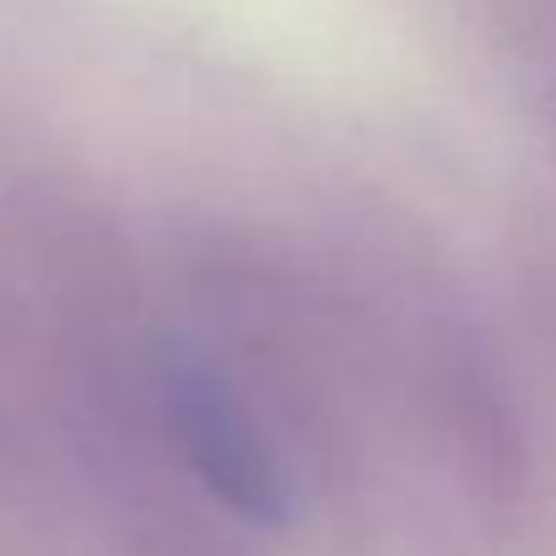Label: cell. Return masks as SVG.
<instances>
[{
	"instance_id": "1",
	"label": "cell",
	"mask_w": 556,
	"mask_h": 556,
	"mask_svg": "<svg viewBox=\"0 0 556 556\" xmlns=\"http://www.w3.org/2000/svg\"><path fill=\"white\" fill-rule=\"evenodd\" d=\"M163 400H168V427H174V443L189 459V470L232 514L276 525L287 514L281 470H276L270 443L260 438V427L232 400V389L200 363H179V368H168Z\"/></svg>"
}]
</instances>
